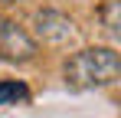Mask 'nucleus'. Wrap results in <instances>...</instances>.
Wrapping results in <instances>:
<instances>
[{"label": "nucleus", "mask_w": 121, "mask_h": 118, "mask_svg": "<svg viewBox=\"0 0 121 118\" xmlns=\"http://www.w3.org/2000/svg\"><path fill=\"white\" fill-rule=\"evenodd\" d=\"M121 72L118 53L108 49V46H92V49H82L65 62V82L72 89H98L115 82Z\"/></svg>", "instance_id": "nucleus-1"}, {"label": "nucleus", "mask_w": 121, "mask_h": 118, "mask_svg": "<svg viewBox=\"0 0 121 118\" xmlns=\"http://www.w3.org/2000/svg\"><path fill=\"white\" fill-rule=\"evenodd\" d=\"M33 53H36V43L26 30H20L17 23H0V56L3 59L26 62L33 59Z\"/></svg>", "instance_id": "nucleus-2"}, {"label": "nucleus", "mask_w": 121, "mask_h": 118, "mask_svg": "<svg viewBox=\"0 0 121 118\" xmlns=\"http://www.w3.org/2000/svg\"><path fill=\"white\" fill-rule=\"evenodd\" d=\"M36 30H39V36L49 39V43H65V39L75 33V30H72V20L65 17V13H56V10L36 13Z\"/></svg>", "instance_id": "nucleus-3"}, {"label": "nucleus", "mask_w": 121, "mask_h": 118, "mask_svg": "<svg viewBox=\"0 0 121 118\" xmlns=\"http://www.w3.org/2000/svg\"><path fill=\"white\" fill-rule=\"evenodd\" d=\"M30 98V89L23 82H0V105H20Z\"/></svg>", "instance_id": "nucleus-4"}]
</instances>
